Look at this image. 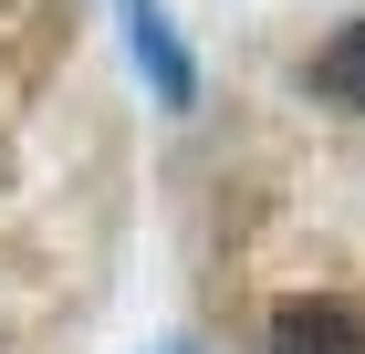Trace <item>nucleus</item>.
<instances>
[{"label":"nucleus","instance_id":"nucleus-1","mask_svg":"<svg viewBox=\"0 0 365 354\" xmlns=\"http://www.w3.org/2000/svg\"><path fill=\"white\" fill-rule=\"evenodd\" d=\"M125 42H136L146 83H157V105H178V115H188V105H198V63H188V42H178L168 0H125Z\"/></svg>","mask_w":365,"mask_h":354},{"label":"nucleus","instance_id":"nucleus-2","mask_svg":"<svg viewBox=\"0 0 365 354\" xmlns=\"http://www.w3.org/2000/svg\"><path fill=\"white\" fill-rule=\"evenodd\" d=\"M272 354H365V313H344V302H282Z\"/></svg>","mask_w":365,"mask_h":354},{"label":"nucleus","instance_id":"nucleus-3","mask_svg":"<svg viewBox=\"0 0 365 354\" xmlns=\"http://www.w3.org/2000/svg\"><path fill=\"white\" fill-rule=\"evenodd\" d=\"M303 83L324 94V105H365V21H344L334 42H324V53L303 63Z\"/></svg>","mask_w":365,"mask_h":354}]
</instances>
